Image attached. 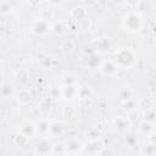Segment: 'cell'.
<instances>
[{
    "mask_svg": "<svg viewBox=\"0 0 156 156\" xmlns=\"http://www.w3.org/2000/svg\"><path fill=\"white\" fill-rule=\"evenodd\" d=\"M117 66L122 69H128L132 68L135 63H136V56L134 54V51L129 48H119L115 51L113 54V58H112Z\"/></svg>",
    "mask_w": 156,
    "mask_h": 156,
    "instance_id": "1",
    "label": "cell"
},
{
    "mask_svg": "<svg viewBox=\"0 0 156 156\" xmlns=\"http://www.w3.org/2000/svg\"><path fill=\"white\" fill-rule=\"evenodd\" d=\"M143 26V21H141V16L138 12L130 11L127 15L123 16L122 18V27L127 33H138L141 29Z\"/></svg>",
    "mask_w": 156,
    "mask_h": 156,
    "instance_id": "2",
    "label": "cell"
},
{
    "mask_svg": "<svg viewBox=\"0 0 156 156\" xmlns=\"http://www.w3.org/2000/svg\"><path fill=\"white\" fill-rule=\"evenodd\" d=\"M32 32L39 37H45L48 35L49 33L52 32V22L50 21H45L43 18H38L35 20L33 23H32V27H30Z\"/></svg>",
    "mask_w": 156,
    "mask_h": 156,
    "instance_id": "3",
    "label": "cell"
},
{
    "mask_svg": "<svg viewBox=\"0 0 156 156\" xmlns=\"http://www.w3.org/2000/svg\"><path fill=\"white\" fill-rule=\"evenodd\" d=\"M51 151H52V143L49 139V136H46V135L40 136V139L34 144L33 152L35 155L46 156V155H51Z\"/></svg>",
    "mask_w": 156,
    "mask_h": 156,
    "instance_id": "4",
    "label": "cell"
},
{
    "mask_svg": "<svg viewBox=\"0 0 156 156\" xmlns=\"http://www.w3.org/2000/svg\"><path fill=\"white\" fill-rule=\"evenodd\" d=\"M105 144L104 141L99 138V139H93L89 140L85 145H84V150L83 154H88V155H100L101 151L104 150Z\"/></svg>",
    "mask_w": 156,
    "mask_h": 156,
    "instance_id": "5",
    "label": "cell"
},
{
    "mask_svg": "<svg viewBox=\"0 0 156 156\" xmlns=\"http://www.w3.org/2000/svg\"><path fill=\"white\" fill-rule=\"evenodd\" d=\"M100 72L105 76H108V77H112V76H116L117 72L121 69L117 63L113 61V60H104L102 65L100 66Z\"/></svg>",
    "mask_w": 156,
    "mask_h": 156,
    "instance_id": "6",
    "label": "cell"
},
{
    "mask_svg": "<svg viewBox=\"0 0 156 156\" xmlns=\"http://www.w3.org/2000/svg\"><path fill=\"white\" fill-rule=\"evenodd\" d=\"M102 62H104L102 55H101L100 52L93 51V52H90V54L87 56L85 65H87V67H89V68L99 69V68H100V66L102 65Z\"/></svg>",
    "mask_w": 156,
    "mask_h": 156,
    "instance_id": "7",
    "label": "cell"
},
{
    "mask_svg": "<svg viewBox=\"0 0 156 156\" xmlns=\"http://www.w3.org/2000/svg\"><path fill=\"white\" fill-rule=\"evenodd\" d=\"M18 132L24 134L26 136H28L30 139V138H33V136H35L38 134V132H37V123L33 122V121H24L20 126Z\"/></svg>",
    "mask_w": 156,
    "mask_h": 156,
    "instance_id": "8",
    "label": "cell"
},
{
    "mask_svg": "<svg viewBox=\"0 0 156 156\" xmlns=\"http://www.w3.org/2000/svg\"><path fill=\"white\" fill-rule=\"evenodd\" d=\"M61 87H62L63 99L72 101L76 98H78V89H79L78 84H62Z\"/></svg>",
    "mask_w": 156,
    "mask_h": 156,
    "instance_id": "9",
    "label": "cell"
},
{
    "mask_svg": "<svg viewBox=\"0 0 156 156\" xmlns=\"http://www.w3.org/2000/svg\"><path fill=\"white\" fill-rule=\"evenodd\" d=\"M84 145L80 140L78 139H69L66 143L67 146V155H77V154H83Z\"/></svg>",
    "mask_w": 156,
    "mask_h": 156,
    "instance_id": "10",
    "label": "cell"
},
{
    "mask_svg": "<svg viewBox=\"0 0 156 156\" xmlns=\"http://www.w3.org/2000/svg\"><path fill=\"white\" fill-rule=\"evenodd\" d=\"M69 16H71V18H72L73 21H76V22L85 21V20L88 18V10H87V7L78 5V6H74V7L71 10Z\"/></svg>",
    "mask_w": 156,
    "mask_h": 156,
    "instance_id": "11",
    "label": "cell"
},
{
    "mask_svg": "<svg viewBox=\"0 0 156 156\" xmlns=\"http://www.w3.org/2000/svg\"><path fill=\"white\" fill-rule=\"evenodd\" d=\"M93 45H94V51L102 54V52H106L111 49L112 43L108 38H99L93 43Z\"/></svg>",
    "mask_w": 156,
    "mask_h": 156,
    "instance_id": "12",
    "label": "cell"
},
{
    "mask_svg": "<svg viewBox=\"0 0 156 156\" xmlns=\"http://www.w3.org/2000/svg\"><path fill=\"white\" fill-rule=\"evenodd\" d=\"M130 124H132V121L129 119V117H117L113 119V127L116 130L123 133V132H127L129 128H130Z\"/></svg>",
    "mask_w": 156,
    "mask_h": 156,
    "instance_id": "13",
    "label": "cell"
},
{
    "mask_svg": "<svg viewBox=\"0 0 156 156\" xmlns=\"http://www.w3.org/2000/svg\"><path fill=\"white\" fill-rule=\"evenodd\" d=\"M117 96L121 100V102H124V101L136 98V91H135V89H133L130 87H124L117 93Z\"/></svg>",
    "mask_w": 156,
    "mask_h": 156,
    "instance_id": "14",
    "label": "cell"
},
{
    "mask_svg": "<svg viewBox=\"0 0 156 156\" xmlns=\"http://www.w3.org/2000/svg\"><path fill=\"white\" fill-rule=\"evenodd\" d=\"M16 99H17V101H18L20 105H28V104L32 102L33 95H32V93H30L29 90H27V89H21L20 91L16 93Z\"/></svg>",
    "mask_w": 156,
    "mask_h": 156,
    "instance_id": "15",
    "label": "cell"
},
{
    "mask_svg": "<svg viewBox=\"0 0 156 156\" xmlns=\"http://www.w3.org/2000/svg\"><path fill=\"white\" fill-rule=\"evenodd\" d=\"M0 93H1V96L4 99H12L16 96V91H15V88L12 84L10 83H1V87H0Z\"/></svg>",
    "mask_w": 156,
    "mask_h": 156,
    "instance_id": "16",
    "label": "cell"
},
{
    "mask_svg": "<svg viewBox=\"0 0 156 156\" xmlns=\"http://www.w3.org/2000/svg\"><path fill=\"white\" fill-rule=\"evenodd\" d=\"M139 130L143 135L149 136L150 134H152L154 132H156V126L154 122H149V121H141L139 124Z\"/></svg>",
    "mask_w": 156,
    "mask_h": 156,
    "instance_id": "17",
    "label": "cell"
},
{
    "mask_svg": "<svg viewBox=\"0 0 156 156\" xmlns=\"http://www.w3.org/2000/svg\"><path fill=\"white\" fill-rule=\"evenodd\" d=\"M37 123V132L40 136H44V135H49V128H50V123L51 121L46 119V118H40Z\"/></svg>",
    "mask_w": 156,
    "mask_h": 156,
    "instance_id": "18",
    "label": "cell"
},
{
    "mask_svg": "<svg viewBox=\"0 0 156 156\" xmlns=\"http://www.w3.org/2000/svg\"><path fill=\"white\" fill-rule=\"evenodd\" d=\"M76 49V43L72 39H66L60 44V51L63 55H71Z\"/></svg>",
    "mask_w": 156,
    "mask_h": 156,
    "instance_id": "19",
    "label": "cell"
},
{
    "mask_svg": "<svg viewBox=\"0 0 156 156\" xmlns=\"http://www.w3.org/2000/svg\"><path fill=\"white\" fill-rule=\"evenodd\" d=\"M63 133V124L57 121H51L50 128H49V135L51 138H56Z\"/></svg>",
    "mask_w": 156,
    "mask_h": 156,
    "instance_id": "20",
    "label": "cell"
},
{
    "mask_svg": "<svg viewBox=\"0 0 156 156\" xmlns=\"http://www.w3.org/2000/svg\"><path fill=\"white\" fill-rule=\"evenodd\" d=\"M51 155H67V146L66 143L56 141L52 144V151Z\"/></svg>",
    "mask_w": 156,
    "mask_h": 156,
    "instance_id": "21",
    "label": "cell"
},
{
    "mask_svg": "<svg viewBox=\"0 0 156 156\" xmlns=\"http://www.w3.org/2000/svg\"><path fill=\"white\" fill-rule=\"evenodd\" d=\"M122 105H123V110L127 111V113H129V112H133V111H136L138 110L139 101L136 100V98H134V99H130L128 101L122 102Z\"/></svg>",
    "mask_w": 156,
    "mask_h": 156,
    "instance_id": "22",
    "label": "cell"
},
{
    "mask_svg": "<svg viewBox=\"0 0 156 156\" xmlns=\"http://www.w3.org/2000/svg\"><path fill=\"white\" fill-rule=\"evenodd\" d=\"M66 32V26L62 21H56V22H52V33L57 37H61Z\"/></svg>",
    "mask_w": 156,
    "mask_h": 156,
    "instance_id": "23",
    "label": "cell"
},
{
    "mask_svg": "<svg viewBox=\"0 0 156 156\" xmlns=\"http://www.w3.org/2000/svg\"><path fill=\"white\" fill-rule=\"evenodd\" d=\"M61 78L63 84H78V78L73 72H65Z\"/></svg>",
    "mask_w": 156,
    "mask_h": 156,
    "instance_id": "24",
    "label": "cell"
},
{
    "mask_svg": "<svg viewBox=\"0 0 156 156\" xmlns=\"http://www.w3.org/2000/svg\"><path fill=\"white\" fill-rule=\"evenodd\" d=\"M13 141H15V144H16L17 146L24 147V146H27V145L29 144V138H28V136H26L24 134H22V133H20V132H18V133L15 135Z\"/></svg>",
    "mask_w": 156,
    "mask_h": 156,
    "instance_id": "25",
    "label": "cell"
},
{
    "mask_svg": "<svg viewBox=\"0 0 156 156\" xmlns=\"http://www.w3.org/2000/svg\"><path fill=\"white\" fill-rule=\"evenodd\" d=\"M13 10V6L10 4V1L7 0H1L0 1V13L1 16H7L12 12Z\"/></svg>",
    "mask_w": 156,
    "mask_h": 156,
    "instance_id": "26",
    "label": "cell"
},
{
    "mask_svg": "<svg viewBox=\"0 0 156 156\" xmlns=\"http://www.w3.org/2000/svg\"><path fill=\"white\" fill-rule=\"evenodd\" d=\"M15 78L21 82V83H24L28 80L29 78V72L26 69V68H18L16 72H15Z\"/></svg>",
    "mask_w": 156,
    "mask_h": 156,
    "instance_id": "27",
    "label": "cell"
},
{
    "mask_svg": "<svg viewBox=\"0 0 156 156\" xmlns=\"http://www.w3.org/2000/svg\"><path fill=\"white\" fill-rule=\"evenodd\" d=\"M93 96V90H91V88H89V87H87V85H84V87H79V89H78V98L79 99H90Z\"/></svg>",
    "mask_w": 156,
    "mask_h": 156,
    "instance_id": "28",
    "label": "cell"
},
{
    "mask_svg": "<svg viewBox=\"0 0 156 156\" xmlns=\"http://www.w3.org/2000/svg\"><path fill=\"white\" fill-rule=\"evenodd\" d=\"M49 96H50L52 100L63 99V95H62V87H52V88H50V90H49Z\"/></svg>",
    "mask_w": 156,
    "mask_h": 156,
    "instance_id": "29",
    "label": "cell"
},
{
    "mask_svg": "<svg viewBox=\"0 0 156 156\" xmlns=\"http://www.w3.org/2000/svg\"><path fill=\"white\" fill-rule=\"evenodd\" d=\"M40 66L44 68V69H48V68H52L55 66V62H54V57L51 56H44L41 60H40Z\"/></svg>",
    "mask_w": 156,
    "mask_h": 156,
    "instance_id": "30",
    "label": "cell"
},
{
    "mask_svg": "<svg viewBox=\"0 0 156 156\" xmlns=\"http://www.w3.org/2000/svg\"><path fill=\"white\" fill-rule=\"evenodd\" d=\"M140 154L143 155H147V156H155L156 155V145H152V144H147L146 146H144L140 151Z\"/></svg>",
    "mask_w": 156,
    "mask_h": 156,
    "instance_id": "31",
    "label": "cell"
},
{
    "mask_svg": "<svg viewBox=\"0 0 156 156\" xmlns=\"http://www.w3.org/2000/svg\"><path fill=\"white\" fill-rule=\"evenodd\" d=\"M144 119L155 123V121H156V111H155L154 108H147V110L144 112Z\"/></svg>",
    "mask_w": 156,
    "mask_h": 156,
    "instance_id": "32",
    "label": "cell"
},
{
    "mask_svg": "<svg viewBox=\"0 0 156 156\" xmlns=\"http://www.w3.org/2000/svg\"><path fill=\"white\" fill-rule=\"evenodd\" d=\"M40 18L51 22L52 18H54V12H52V10H50V9H44V10H41V11H40Z\"/></svg>",
    "mask_w": 156,
    "mask_h": 156,
    "instance_id": "33",
    "label": "cell"
},
{
    "mask_svg": "<svg viewBox=\"0 0 156 156\" xmlns=\"http://www.w3.org/2000/svg\"><path fill=\"white\" fill-rule=\"evenodd\" d=\"M126 145L128 147H134L138 145V138L134 135H128L126 136Z\"/></svg>",
    "mask_w": 156,
    "mask_h": 156,
    "instance_id": "34",
    "label": "cell"
},
{
    "mask_svg": "<svg viewBox=\"0 0 156 156\" xmlns=\"http://www.w3.org/2000/svg\"><path fill=\"white\" fill-rule=\"evenodd\" d=\"M87 135L89 136V140H93V139H99V138H100V133H99L96 129H91V130H89Z\"/></svg>",
    "mask_w": 156,
    "mask_h": 156,
    "instance_id": "35",
    "label": "cell"
},
{
    "mask_svg": "<svg viewBox=\"0 0 156 156\" xmlns=\"http://www.w3.org/2000/svg\"><path fill=\"white\" fill-rule=\"evenodd\" d=\"M46 1H48L49 5H51L54 7H57V6H61L65 0H46Z\"/></svg>",
    "mask_w": 156,
    "mask_h": 156,
    "instance_id": "36",
    "label": "cell"
},
{
    "mask_svg": "<svg viewBox=\"0 0 156 156\" xmlns=\"http://www.w3.org/2000/svg\"><path fill=\"white\" fill-rule=\"evenodd\" d=\"M147 138V143H150V144H152V145H156V132H154L152 134H150L149 136H146Z\"/></svg>",
    "mask_w": 156,
    "mask_h": 156,
    "instance_id": "37",
    "label": "cell"
},
{
    "mask_svg": "<svg viewBox=\"0 0 156 156\" xmlns=\"http://www.w3.org/2000/svg\"><path fill=\"white\" fill-rule=\"evenodd\" d=\"M140 1H141V0H126L127 5H128L129 7H136V6L140 4Z\"/></svg>",
    "mask_w": 156,
    "mask_h": 156,
    "instance_id": "38",
    "label": "cell"
},
{
    "mask_svg": "<svg viewBox=\"0 0 156 156\" xmlns=\"http://www.w3.org/2000/svg\"><path fill=\"white\" fill-rule=\"evenodd\" d=\"M67 112L71 113V116H72V115H74V108L72 106H65L63 107V115H66Z\"/></svg>",
    "mask_w": 156,
    "mask_h": 156,
    "instance_id": "39",
    "label": "cell"
},
{
    "mask_svg": "<svg viewBox=\"0 0 156 156\" xmlns=\"http://www.w3.org/2000/svg\"><path fill=\"white\" fill-rule=\"evenodd\" d=\"M28 1H29V5H30L32 7H38L39 4L41 2V0H28Z\"/></svg>",
    "mask_w": 156,
    "mask_h": 156,
    "instance_id": "40",
    "label": "cell"
},
{
    "mask_svg": "<svg viewBox=\"0 0 156 156\" xmlns=\"http://www.w3.org/2000/svg\"><path fill=\"white\" fill-rule=\"evenodd\" d=\"M84 2H85L88 6H94V5L98 2V0H84Z\"/></svg>",
    "mask_w": 156,
    "mask_h": 156,
    "instance_id": "41",
    "label": "cell"
},
{
    "mask_svg": "<svg viewBox=\"0 0 156 156\" xmlns=\"http://www.w3.org/2000/svg\"><path fill=\"white\" fill-rule=\"evenodd\" d=\"M155 22H156V17H155Z\"/></svg>",
    "mask_w": 156,
    "mask_h": 156,
    "instance_id": "42",
    "label": "cell"
},
{
    "mask_svg": "<svg viewBox=\"0 0 156 156\" xmlns=\"http://www.w3.org/2000/svg\"><path fill=\"white\" fill-rule=\"evenodd\" d=\"M155 44H156V39H155Z\"/></svg>",
    "mask_w": 156,
    "mask_h": 156,
    "instance_id": "43",
    "label": "cell"
}]
</instances>
